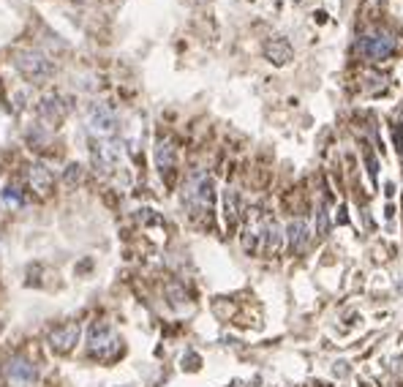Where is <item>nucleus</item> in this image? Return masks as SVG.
I'll return each instance as SVG.
<instances>
[{
    "label": "nucleus",
    "instance_id": "9b49d317",
    "mask_svg": "<svg viewBox=\"0 0 403 387\" xmlns=\"http://www.w3.org/2000/svg\"><path fill=\"white\" fill-rule=\"evenodd\" d=\"M310 243V229L305 218H292L286 224V248L289 254H303Z\"/></svg>",
    "mask_w": 403,
    "mask_h": 387
},
{
    "label": "nucleus",
    "instance_id": "f3484780",
    "mask_svg": "<svg viewBox=\"0 0 403 387\" xmlns=\"http://www.w3.org/2000/svg\"><path fill=\"white\" fill-rule=\"evenodd\" d=\"M63 180H66V186L74 188L82 180V167L79 164H68V170L63 172Z\"/></svg>",
    "mask_w": 403,
    "mask_h": 387
},
{
    "label": "nucleus",
    "instance_id": "4468645a",
    "mask_svg": "<svg viewBox=\"0 0 403 387\" xmlns=\"http://www.w3.org/2000/svg\"><path fill=\"white\" fill-rule=\"evenodd\" d=\"M174 161H177V153H174L172 140H158V145H155V167H158V172L169 175L174 170Z\"/></svg>",
    "mask_w": 403,
    "mask_h": 387
},
{
    "label": "nucleus",
    "instance_id": "423d86ee",
    "mask_svg": "<svg viewBox=\"0 0 403 387\" xmlns=\"http://www.w3.org/2000/svg\"><path fill=\"white\" fill-rule=\"evenodd\" d=\"M357 49H360V55H362V58H368V61H373V63L387 61L389 55L395 52V38L387 36V33H379V31L368 33V36H362V38H360Z\"/></svg>",
    "mask_w": 403,
    "mask_h": 387
},
{
    "label": "nucleus",
    "instance_id": "f257e3e1",
    "mask_svg": "<svg viewBox=\"0 0 403 387\" xmlns=\"http://www.w3.org/2000/svg\"><path fill=\"white\" fill-rule=\"evenodd\" d=\"M283 234L278 229V221L264 213L262 207H251L246 213V229H243V248L253 257H273L281 251Z\"/></svg>",
    "mask_w": 403,
    "mask_h": 387
},
{
    "label": "nucleus",
    "instance_id": "1a4fd4ad",
    "mask_svg": "<svg viewBox=\"0 0 403 387\" xmlns=\"http://www.w3.org/2000/svg\"><path fill=\"white\" fill-rule=\"evenodd\" d=\"M79 333H82V327L77 322H63V325L49 330V344H52L55 352L66 355V352H71L79 344Z\"/></svg>",
    "mask_w": 403,
    "mask_h": 387
},
{
    "label": "nucleus",
    "instance_id": "a211bd4d",
    "mask_svg": "<svg viewBox=\"0 0 403 387\" xmlns=\"http://www.w3.org/2000/svg\"><path fill=\"white\" fill-rule=\"evenodd\" d=\"M3 200L9 202V205H22V194L16 191V186H6V191H3Z\"/></svg>",
    "mask_w": 403,
    "mask_h": 387
},
{
    "label": "nucleus",
    "instance_id": "39448f33",
    "mask_svg": "<svg viewBox=\"0 0 403 387\" xmlns=\"http://www.w3.org/2000/svg\"><path fill=\"white\" fill-rule=\"evenodd\" d=\"M88 128H90L93 140H115V134H117V115L107 104L93 101L88 107Z\"/></svg>",
    "mask_w": 403,
    "mask_h": 387
},
{
    "label": "nucleus",
    "instance_id": "7ed1b4c3",
    "mask_svg": "<svg viewBox=\"0 0 403 387\" xmlns=\"http://www.w3.org/2000/svg\"><path fill=\"white\" fill-rule=\"evenodd\" d=\"M120 352H123V341L107 322H95L88 330V355L90 357H95V360H115Z\"/></svg>",
    "mask_w": 403,
    "mask_h": 387
},
{
    "label": "nucleus",
    "instance_id": "f03ea898",
    "mask_svg": "<svg viewBox=\"0 0 403 387\" xmlns=\"http://www.w3.org/2000/svg\"><path fill=\"white\" fill-rule=\"evenodd\" d=\"M183 202H186L191 218H202L213 213V202H216V186L213 177L204 172H194L188 177L186 191H183Z\"/></svg>",
    "mask_w": 403,
    "mask_h": 387
},
{
    "label": "nucleus",
    "instance_id": "f8f14e48",
    "mask_svg": "<svg viewBox=\"0 0 403 387\" xmlns=\"http://www.w3.org/2000/svg\"><path fill=\"white\" fill-rule=\"evenodd\" d=\"M28 183H31V188L36 194L47 197V194H52V188H55V175L44 164H33L31 170H28Z\"/></svg>",
    "mask_w": 403,
    "mask_h": 387
},
{
    "label": "nucleus",
    "instance_id": "6e6552de",
    "mask_svg": "<svg viewBox=\"0 0 403 387\" xmlns=\"http://www.w3.org/2000/svg\"><path fill=\"white\" fill-rule=\"evenodd\" d=\"M93 164L101 172L117 170V164H120V145H117V140H93Z\"/></svg>",
    "mask_w": 403,
    "mask_h": 387
},
{
    "label": "nucleus",
    "instance_id": "0eeeda50",
    "mask_svg": "<svg viewBox=\"0 0 403 387\" xmlns=\"http://www.w3.org/2000/svg\"><path fill=\"white\" fill-rule=\"evenodd\" d=\"M6 382L11 387H33L38 382V371H36V366H33L31 360H25V357H11L9 363H6Z\"/></svg>",
    "mask_w": 403,
    "mask_h": 387
},
{
    "label": "nucleus",
    "instance_id": "dca6fc26",
    "mask_svg": "<svg viewBox=\"0 0 403 387\" xmlns=\"http://www.w3.org/2000/svg\"><path fill=\"white\" fill-rule=\"evenodd\" d=\"M327 232H330V213H327V202H322L319 213H316V234L327 237Z\"/></svg>",
    "mask_w": 403,
    "mask_h": 387
},
{
    "label": "nucleus",
    "instance_id": "ddd939ff",
    "mask_svg": "<svg viewBox=\"0 0 403 387\" xmlns=\"http://www.w3.org/2000/svg\"><path fill=\"white\" fill-rule=\"evenodd\" d=\"M264 55H267V61L276 63V66H286L295 58V49H292V44L286 38H270L267 47H264Z\"/></svg>",
    "mask_w": 403,
    "mask_h": 387
},
{
    "label": "nucleus",
    "instance_id": "9d476101",
    "mask_svg": "<svg viewBox=\"0 0 403 387\" xmlns=\"http://www.w3.org/2000/svg\"><path fill=\"white\" fill-rule=\"evenodd\" d=\"M68 109H71L68 98H63V96H58V93L44 96V98L38 101V115H41V120L49 125L61 123L63 118L68 115Z\"/></svg>",
    "mask_w": 403,
    "mask_h": 387
},
{
    "label": "nucleus",
    "instance_id": "2eb2a0df",
    "mask_svg": "<svg viewBox=\"0 0 403 387\" xmlns=\"http://www.w3.org/2000/svg\"><path fill=\"white\" fill-rule=\"evenodd\" d=\"M237 210H240L237 191H234V188H226V191H224V213H226V224H229V227L237 224Z\"/></svg>",
    "mask_w": 403,
    "mask_h": 387
},
{
    "label": "nucleus",
    "instance_id": "20e7f679",
    "mask_svg": "<svg viewBox=\"0 0 403 387\" xmlns=\"http://www.w3.org/2000/svg\"><path fill=\"white\" fill-rule=\"evenodd\" d=\"M14 68L33 85H41L55 74V63L44 52H36V49H22L14 58Z\"/></svg>",
    "mask_w": 403,
    "mask_h": 387
}]
</instances>
